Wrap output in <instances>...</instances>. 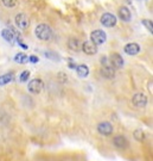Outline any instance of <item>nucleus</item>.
<instances>
[{
    "label": "nucleus",
    "mask_w": 153,
    "mask_h": 161,
    "mask_svg": "<svg viewBox=\"0 0 153 161\" xmlns=\"http://www.w3.org/2000/svg\"><path fill=\"white\" fill-rule=\"evenodd\" d=\"M34 34L36 36L42 41H49L52 38V29H51L49 25H46V24H39L36 30H34Z\"/></svg>",
    "instance_id": "f257e3e1"
},
{
    "label": "nucleus",
    "mask_w": 153,
    "mask_h": 161,
    "mask_svg": "<svg viewBox=\"0 0 153 161\" xmlns=\"http://www.w3.org/2000/svg\"><path fill=\"white\" fill-rule=\"evenodd\" d=\"M90 38L91 42L95 44V46H100V44H103L106 40H107V35L105 31L102 30H95L90 34Z\"/></svg>",
    "instance_id": "f03ea898"
},
{
    "label": "nucleus",
    "mask_w": 153,
    "mask_h": 161,
    "mask_svg": "<svg viewBox=\"0 0 153 161\" xmlns=\"http://www.w3.org/2000/svg\"><path fill=\"white\" fill-rule=\"evenodd\" d=\"M28 88L31 93L38 94V93H40L43 91V88H44V82L40 80V79H33V80H31L28 82Z\"/></svg>",
    "instance_id": "7ed1b4c3"
},
{
    "label": "nucleus",
    "mask_w": 153,
    "mask_h": 161,
    "mask_svg": "<svg viewBox=\"0 0 153 161\" xmlns=\"http://www.w3.org/2000/svg\"><path fill=\"white\" fill-rule=\"evenodd\" d=\"M14 22L19 29H26L30 25V19L28 18V16L25 13H18L16 18H14Z\"/></svg>",
    "instance_id": "20e7f679"
},
{
    "label": "nucleus",
    "mask_w": 153,
    "mask_h": 161,
    "mask_svg": "<svg viewBox=\"0 0 153 161\" xmlns=\"http://www.w3.org/2000/svg\"><path fill=\"white\" fill-rule=\"evenodd\" d=\"M132 103L136 108H145L147 104V97L144 93H135L132 98Z\"/></svg>",
    "instance_id": "39448f33"
},
{
    "label": "nucleus",
    "mask_w": 153,
    "mask_h": 161,
    "mask_svg": "<svg viewBox=\"0 0 153 161\" xmlns=\"http://www.w3.org/2000/svg\"><path fill=\"white\" fill-rule=\"evenodd\" d=\"M101 24L106 28H113L116 24V17L112 13H105L101 17Z\"/></svg>",
    "instance_id": "423d86ee"
},
{
    "label": "nucleus",
    "mask_w": 153,
    "mask_h": 161,
    "mask_svg": "<svg viewBox=\"0 0 153 161\" xmlns=\"http://www.w3.org/2000/svg\"><path fill=\"white\" fill-rule=\"evenodd\" d=\"M109 62H110V66L114 69L115 68L119 69V68H122V66H124V58L118 53H114V54L110 55V58H109Z\"/></svg>",
    "instance_id": "0eeeda50"
},
{
    "label": "nucleus",
    "mask_w": 153,
    "mask_h": 161,
    "mask_svg": "<svg viewBox=\"0 0 153 161\" xmlns=\"http://www.w3.org/2000/svg\"><path fill=\"white\" fill-rule=\"evenodd\" d=\"M97 131L100 132L101 135L109 136V135L113 134V125H112L109 122H101V123L97 125Z\"/></svg>",
    "instance_id": "6e6552de"
},
{
    "label": "nucleus",
    "mask_w": 153,
    "mask_h": 161,
    "mask_svg": "<svg viewBox=\"0 0 153 161\" xmlns=\"http://www.w3.org/2000/svg\"><path fill=\"white\" fill-rule=\"evenodd\" d=\"M81 49L87 54V55H95L97 53V46H95L91 41H85L82 44Z\"/></svg>",
    "instance_id": "1a4fd4ad"
},
{
    "label": "nucleus",
    "mask_w": 153,
    "mask_h": 161,
    "mask_svg": "<svg viewBox=\"0 0 153 161\" xmlns=\"http://www.w3.org/2000/svg\"><path fill=\"white\" fill-rule=\"evenodd\" d=\"M113 143L116 148H120V149H126L128 146H130V142L128 140L122 136V135H119V136H115L113 140Z\"/></svg>",
    "instance_id": "9d476101"
},
{
    "label": "nucleus",
    "mask_w": 153,
    "mask_h": 161,
    "mask_svg": "<svg viewBox=\"0 0 153 161\" xmlns=\"http://www.w3.org/2000/svg\"><path fill=\"white\" fill-rule=\"evenodd\" d=\"M101 74L107 78V79H113L115 76V69L110 66V64H106V66H102L101 69Z\"/></svg>",
    "instance_id": "9b49d317"
},
{
    "label": "nucleus",
    "mask_w": 153,
    "mask_h": 161,
    "mask_svg": "<svg viewBox=\"0 0 153 161\" xmlns=\"http://www.w3.org/2000/svg\"><path fill=\"white\" fill-rule=\"evenodd\" d=\"M124 50H125V53L128 54V55H136L138 53L140 52V46L136 44V43H128V44L125 46Z\"/></svg>",
    "instance_id": "f8f14e48"
},
{
    "label": "nucleus",
    "mask_w": 153,
    "mask_h": 161,
    "mask_svg": "<svg viewBox=\"0 0 153 161\" xmlns=\"http://www.w3.org/2000/svg\"><path fill=\"white\" fill-rule=\"evenodd\" d=\"M119 17H120V19L124 20V22H130L132 14H130V11L126 6H122V7L119 8Z\"/></svg>",
    "instance_id": "ddd939ff"
},
{
    "label": "nucleus",
    "mask_w": 153,
    "mask_h": 161,
    "mask_svg": "<svg viewBox=\"0 0 153 161\" xmlns=\"http://www.w3.org/2000/svg\"><path fill=\"white\" fill-rule=\"evenodd\" d=\"M1 36L4 37V40L10 42V43H14V40H16V36L12 32L11 29H4L1 31Z\"/></svg>",
    "instance_id": "4468645a"
},
{
    "label": "nucleus",
    "mask_w": 153,
    "mask_h": 161,
    "mask_svg": "<svg viewBox=\"0 0 153 161\" xmlns=\"http://www.w3.org/2000/svg\"><path fill=\"white\" fill-rule=\"evenodd\" d=\"M68 47L73 52H79V50H81L82 44H81V42L77 38H70L68 42Z\"/></svg>",
    "instance_id": "2eb2a0df"
},
{
    "label": "nucleus",
    "mask_w": 153,
    "mask_h": 161,
    "mask_svg": "<svg viewBox=\"0 0 153 161\" xmlns=\"http://www.w3.org/2000/svg\"><path fill=\"white\" fill-rule=\"evenodd\" d=\"M76 73H77L79 78H85L89 74V68L85 64H79V66L76 67Z\"/></svg>",
    "instance_id": "dca6fc26"
},
{
    "label": "nucleus",
    "mask_w": 153,
    "mask_h": 161,
    "mask_svg": "<svg viewBox=\"0 0 153 161\" xmlns=\"http://www.w3.org/2000/svg\"><path fill=\"white\" fill-rule=\"evenodd\" d=\"M12 80H13V74H12V73L1 75V76H0V86H4L6 84L11 82Z\"/></svg>",
    "instance_id": "f3484780"
},
{
    "label": "nucleus",
    "mask_w": 153,
    "mask_h": 161,
    "mask_svg": "<svg viewBox=\"0 0 153 161\" xmlns=\"http://www.w3.org/2000/svg\"><path fill=\"white\" fill-rule=\"evenodd\" d=\"M14 61L18 62V64H26L28 61V58L24 54V53H19L14 56Z\"/></svg>",
    "instance_id": "a211bd4d"
},
{
    "label": "nucleus",
    "mask_w": 153,
    "mask_h": 161,
    "mask_svg": "<svg viewBox=\"0 0 153 161\" xmlns=\"http://www.w3.org/2000/svg\"><path fill=\"white\" fill-rule=\"evenodd\" d=\"M133 136L139 142H141V141L145 140V134H144V131H142L141 129H136L135 131H134V134H133Z\"/></svg>",
    "instance_id": "6ab92c4d"
},
{
    "label": "nucleus",
    "mask_w": 153,
    "mask_h": 161,
    "mask_svg": "<svg viewBox=\"0 0 153 161\" xmlns=\"http://www.w3.org/2000/svg\"><path fill=\"white\" fill-rule=\"evenodd\" d=\"M142 25L146 26V29L152 34L153 32V25H152V20H148V19H142Z\"/></svg>",
    "instance_id": "aec40b11"
},
{
    "label": "nucleus",
    "mask_w": 153,
    "mask_h": 161,
    "mask_svg": "<svg viewBox=\"0 0 153 161\" xmlns=\"http://www.w3.org/2000/svg\"><path fill=\"white\" fill-rule=\"evenodd\" d=\"M1 1H3L4 6L10 7V8H12V7H14V6L17 5V0H1Z\"/></svg>",
    "instance_id": "412c9836"
},
{
    "label": "nucleus",
    "mask_w": 153,
    "mask_h": 161,
    "mask_svg": "<svg viewBox=\"0 0 153 161\" xmlns=\"http://www.w3.org/2000/svg\"><path fill=\"white\" fill-rule=\"evenodd\" d=\"M28 76H30V72H28V70H24L23 73L20 74V81H22V82H25V81H28Z\"/></svg>",
    "instance_id": "4be33fe9"
},
{
    "label": "nucleus",
    "mask_w": 153,
    "mask_h": 161,
    "mask_svg": "<svg viewBox=\"0 0 153 161\" xmlns=\"http://www.w3.org/2000/svg\"><path fill=\"white\" fill-rule=\"evenodd\" d=\"M45 56H46V58H51V60H58V58H59L56 55V54H54V53H50V52H46L45 53Z\"/></svg>",
    "instance_id": "5701e85b"
},
{
    "label": "nucleus",
    "mask_w": 153,
    "mask_h": 161,
    "mask_svg": "<svg viewBox=\"0 0 153 161\" xmlns=\"http://www.w3.org/2000/svg\"><path fill=\"white\" fill-rule=\"evenodd\" d=\"M28 60H30V61H31L32 64H37V62L39 61V58H37V56H34V55H32V56H30V58H28Z\"/></svg>",
    "instance_id": "b1692460"
},
{
    "label": "nucleus",
    "mask_w": 153,
    "mask_h": 161,
    "mask_svg": "<svg viewBox=\"0 0 153 161\" xmlns=\"http://www.w3.org/2000/svg\"><path fill=\"white\" fill-rule=\"evenodd\" d=\"M148 88H150V91H151V92H152V81H151V82H150V87H148Z\"/></svg>",
    "instance_id": "393cba45"
}]
</instances>
